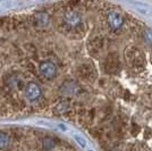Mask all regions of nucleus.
Here are the masks:
<instances>
[{"instance_id":"f257e3e1","label":"nucleus","mask_w":152,"mask_h":151,"mask_svg":"<svg viewBox=\"0 0 152 151\" xmlns=\"http://www.w3.org/2000/svg\"><path fill=\"white\" fill-rule=\"evenodd\" d=\"M39 72L40 74L43 76L47 80H52L56 74H57V68H56V65L50 62V60H45L42 62L39 66Z\"/></svg>"},{"instance_id":"39448f33","label":"nucleus","mask_w":152,"mask_h":151,"mask_svg":"<svg viewBox=\"0 0 152 151\" xmlns=\"http://www.w3.org/2000/svg\"><path fill=\"white\" fill-rule=\"evenodd\" d=\"M35 19H37V22H38V24L40 26H45V25H47V23L49 22V16L45 13H41L37 16Z\"/></svg>"},{"instance_id":"7ed1b4c3","label":"nucleus","mask_w":152,"mask_h":151,"mask_svg":"<svg viewBox=\"0 0 152 151\" xmlns=\"http://www.w3.org/2000/svg\"><path fill=\"white\" fill-rule=\"evenodd\" d=\"M64 23L70 29H75L82 23V18H81L78 13L73 12V10H68L64 14Z\"/></svg>"},{"instance_id":"423d86ee","label":"nucleus","mask_w":152,"mask_h":151,"mask_svg":"<svg viewBox=\"0 0 152 151\" xmlns=\"http://www.w3.org/2000/svg\"><path fill=\"white\" fill-rule=\"evenodd\" d=\"M9 143V136L7 135L6 133L0 132V149L6 148Z\"/></svg>"},{"instance_id":"20e7f679","label":"nucleus","mask_w":152,"mask_h":151,"mask_svg":"<svg viewBox=\"0 0 152 151\" xmlns=\"http://www.w3.org/2000/svg\"><path fill=\"white\" fill-rule=\"evenodd\" d=\"M107 21L109 26L113 30H118L119 27H121L123 23H124V18L121 14H118L117 12H110L107 16Z\"/></svg>"},{"instance_id":"0eeeda50","label":"nucleus","mask_w":152,"mask_h":151,"mask_svg":"<svg viewBox=\"0 0 152 151\" xmlns=\"http://www.w3.org/2000/svg\"><path fill=\"white\" fill-rule=\"evenodd\" d=\"M144 39L146 40V42L151 43V42H152V31H150V30H146L145 34H144Z\"/></svg>"},{"instance_id":"f03ea898","label":"nucleus","mask_w":152,"mask_h":151,"mask_svg":"<svg viewBox=\"0 0 152 151\" xmlns=\"http://www.w3.org/2000/svg\"><path fill=\"white\" fill-rule=\"evenodd\" d=\"M41 93H42L41 88L34 82H30L24 89V95L26 99L30 101H37L41 97Z\"/></svg>"}]
</instances>
